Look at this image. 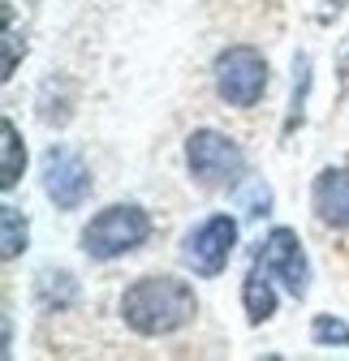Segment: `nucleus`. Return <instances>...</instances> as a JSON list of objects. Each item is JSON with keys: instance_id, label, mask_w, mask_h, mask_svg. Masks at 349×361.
<instances>
[{"instance_id": "nucleus-1", "label": "nucleus", "mask_w": 349, "mask_h": 361, "mask_svg": "<svg viewBox=\"0 0 349 361\" xmlns=\"http://www.w3.org/2000/svg\"><path fill=\"white\" fill-rule=\"evenodd\" d=\"M194 293L190 284L182 280H172V276H147L138 284H129L125 297H121V319L129 331H138V336H168V331H177L194 319Z\"/></svg>"}, {"instance_id": "nucleus-2", "label": "nucleus", "mask_w": 349, "mask_h": 361, "mask_svg": "<svg viewBox=\"0 0 349 361\" xmlns=\"http://www.w3.org/2000/svg\"><path fill=\"white\" fill-rule=\"evenodd\" d=\"M151 237V219L143 207H108L82 228V250L91 258H121Z\"/></svg>"}, {"instance_id": "nucleus-3", "label": "nucleus", "mask_w": 349, "mask_h": 361, "mask_svg": "<svg viewBox=\"0 0 349 361\" xmlns=\"http://www.w3.org/2000/svg\"><path fill=\"white\" fill-rule=\"evenodd\" d=\"M215 90L233 108H254L268 90V61L254 48H246V43L220 52L215 56Z\"/></svg>"}, {"instance_id": "nucleus-4", "label": "nucleus", "mask_w": 349, "mask_h": 361, "mask_svg": "<svg viewBox=\"0 0 349 361\" xmlns=\"http://www.w3.org/2000/svg\"><path fill=\"white\" fill-rule=\"evenodd\" d=\"M186 159H190V172L203 180V185H237V176H242V151L237 142H229L225 133H215V129H199L190 133V142H186Z\"/></svg>"}, {"instance_id": "nucleus-5", "label": "nucleus", "mask_w": 349, "mask_h": 361, "mask_svg": "<svg viewBox=\"0 0 349 361\" xmlns=\"http://www.w3.org/2000/svg\"><path fill=\"white\" fill-rule=\"evenodd\" d=\"M237 245V224L233 215H211L203 219L199 228L186 237V262L199 271V276H220V271L229 267V254Z\"/></svg>"}, {"instance_id": "nucleus-6", "label": "nucleus", "mask_w": 349, "mask_h": 361, "mask_svg": "<svg viewBox=\"0 0 349 361\" xmlns=\"http://www.w3.org/2000/svg\"><path fill=\"white\" fill-rule=\"evenodd\" d=\"M43 190H48V198L61 211H73V207L86 202V194H91V172H86V164L73 151L52 147L43 155Z\"/></svg>"}, {"instance_id": "nucleus-7", "label": "nucleus", "mask_w": 349, "mask_h": 361, "mask_svg": "<svg viewBox=\"0 0 349 361\" xmlns=\"http://www.w3.org/2000/svg\"><path fill=\"white\" fill-rule=\"evenodd\" d=\"M264 271L276 280H285V288L293 297L307 293V280H311V271H307V254H302V241L293 228H276L268 241H264Z\"/></svg>"}, {"instance_id": "nucleus-8", "label": "nucleus", "mask_w": 349, "mask_h": 361, "mask_svg": "<svg viewBox=\"0 0 349 361\" xmlns=\"http://www.w3.org/2000/svg\"><path fill=\"white\" fill-rule=\"evenodd\" d=\"M315 215L332 228H349V172L345 168H328L315 176V190H311Z\"/></svg>"}, {"instance_id": "nucleus-9", "label": "nucleus", "mask_w": 349, "mask_h": 361, "mask_svg": "<svg viewBox=\"0 0 349 361\" xmlns=\"http://www.w3.org/2000/svg\"><path fill=\"white\" fill-rule=\"evenodd\" d=\"M22 168H26V147L18 138V125L13 121H0V185L13 190Z\"/></svg>"}, {"instance_id": "nucleus-10", "label": "nucleus", "mask_w": 349, "mask_h": 361, "mask_svg": "<svg viewBox=\"0 0 349 361\" xmlns=\"http://www.w3.org/2000/svg\"><path fill=\"white\" fill-rule=\"evenodd\" d=\"M242 301H246L250 323H264V319H272V310H276V293H272V284H268L264 276H259V271H250V276H246Z\"/></svg>"}, {"instance_id": "nucleus-11", "label": "nucleus", "mask_w": 349, "mask_h": 361, "mask_svg": "<svg viewBox=\"0 0 349 361\" xmlns=\"http://www.w3.org/2000/svg\"><path fill=\"white\" fill-rule=\"evenodd\" d=\"M0 224H5V237H0V254H5V258H18V254L26 250V219H22L13 207H5V211H0Z\"/></svg>"}, {"instance_id": "nucleus-12", "label": "nucleus", "mask_w": 349, "mask_h": 361, "mask_svg": "<svg viewBox=\"0 0 349 361\" xmlns=\"http://www.w3.org/2000/svg\"><path fill=\"white\" fill-rule=\"evenodd\" d=\"M39 293H43V301H48V305H69L78 288H73V276H69V271H57V276L48 271V276L39 280Z\"/></svg>"}, {"instance_id": "nucleus-13", "label": "nucleus", "mask_w": 349, "mask_h": 361, "mask_svg": "<svg viewBox=\"0 0 349 361\" xmlns=\"http://www.w3.org/2000/svg\"><path fill=\"white\" fill-rule=\"evenodd\" d=\"M311 336H315L319 344H349V327H345L341 319H328V314H319V319H315Z\"/></svg>"}, {"instance_id": "nucleus-14", "label": "nucleus", "mask_w": 349, "mask_h": 361, "mask_svg": "<svg viewBox=\"0 0 349 361\" xmlns=\"http://www.w3.org/2000/svg\"><path fill=\"white\" fill-rule=\"evenodd\" d=\"M268 207H272L268 185H264V180H250V185L242 190V211L246 215H268Z\"/></svg>"}]
</instances>
